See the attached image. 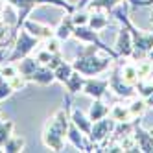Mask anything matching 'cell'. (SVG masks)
I'll return each mask as SVG.
<instances>
[{
	"mask_svg": "<svg viewBox=\"0 0 153 153\" xmlns=\"http://www.w3.org/2000/svg\"><path fill=\"white\" fill-rule=\"evenodd\" d=\"M114 61L116 59L107 56L100 46L89 45V42H81L72 65H74V70L83 74L85 78H91V76H98V74L107 72L113 67Z\"/></svg>",
	"mask_w": 153,
	"mask_h": 153,
	"instance_id": "1",
	"label": "cell"
},
{
	"mask_svg": "<svg viewBox=\"0 0 153 153\" xmlns=\"http://www.w3.org/2000/svg\"><path fill=\"white\" fill-rule=\"evenodd\" d=\"M72 102V94L65 96V107L57 109L56 114L46 120L42 127V144L52 151H63L65 142L68 135V124H70V113H68V103Z\"/></svg>",
	"mask_w": 153,
	"mask_h": 153,
	"instance_id": "2",
	"label": "cell"
},
{
	"mask_svg": "<svg viewBox=\"0 0 153 153\" xmlns=\"http://www.w3.org/2000/svg\"><path fill=\"white\" fill-rule=\"evenodd\" d=\"M39 42H42V41L33 37L26 28H20L17 31V37H15V42L11 46V53L7 57V63H19L20 59L31 56V52L39 46Z\"/></svg>",
	"mask_w": 153,
	"mask_h": 153,
	"instance_id": "3",
	"label": "cell"
},
{
	"mask_svg": "<svg viewBox=\"0 0 153 153\" xmlns=\"http://www.w3.org/2000/svg\"><path fill=\"white\" fill-rule=\"evenodd\" d=\"M107 78H109V89H111L118 98H122V100H131V98L137 96L135 87L122 79V74H120V61L118 59L113 63L111 76H107Z\"/></svg>",
	"mask_w": 153,
	"mask_h": 153,
	"instance_id": "4",
	"label": "cell"
},
{
	"mask_svg": "<svg viewBox=\"0 0 153 153\" xmlns=\"http://www.w3.org/2000/svg\"><path fill=\"white\" fill-rule=\"evenodd\" d=\"M114 126H116V122H114V120L109 116V114H107L105 118H102V120H96V122H92V129H91L89 140L100 148L102 142H105L109 137L113 135Z\"/></svg>",
	"mask_w": 153,
	"mask_h": 153,
	"instance_id": "5",
	"label": "cell"
},
{
	"mask_svg": "<svg viewBox=\"0 0 153 153\" xmlns=\"http://www.w3.org/2000/svg\"><path fill=\"white\" fill-rule=\"evenodd\" d=\"M114 52L118 57L122 59H131L135 52V45H133V37H131V31L122 26L116 33V41H114Z\"/></svg>",
	"mask_w": 153,
	"mask_h": 153,
	"instance_id": "6",
	"label": "cell"
},
{
	"mask_svg": "<svg viewBox=\"0 0 153 153\" xmlns=\"http://www.w3.org/2000/svg\"><path fill=\"white\" fill-rule=\"evenodd\" d=\"M81 92L91 96L92 100H96V98H105L107 92H109V78H96V76H91V78L85 79Z\"/></svg>",
	"mask_w": 153,
	"mask_h": 153,
	"instance_id": "7",
	"label": "cell"
},
{
	"mask_svg": "<svg viewBox=\"0 0 153 153\" xmlns=\"http://www.w3.org/2000/svg\"><path fill=\"white\" fill-rule=\"evenodd\" d=\"M22 28H26L30 33L33 35V37H37L39 41H46V39L53 37V28H50L46 24H41L39 20H33V19H30V17L24 20Z\"/></svg>",
	"mask_w": 153,
	"mask_h": 153,
	"instance_id": "8",
	"label": "cell"
},
{
	"mask_svg": "<svg viewBox=\"0 0 153 153\" xmlns=\"http://www.w3.org/2000/svg\"><path fill=\"white\" fill-rule=\"evenodd\" d=\"M68 113H70V120L83 131L87 137H89L91 135V129H92V120L89 118V114H85L79 107H74L72 102L68 103Z\"/></svg>",
	"mask_w": 153,
	"mask_h": 153,
	"instance_id": "9",
	"label": "cell"
},
{
	"mask_svg": "<svg viewBox=\"0 0 153 153\" xmlns=\"http://www.w3.org/2000/svg\"><path fill=\"white\" fill-rule=\"evenodd\" d=\"M133 137L138 144V149L144 153H153V137L149 133V129H144L140 126V120L137 122L135 129H133Z\"/></svg>",
	"mask_w": 153,
	"mask_h": 153,
	"instance_id": "10",
	"label": "cell"
},
{
	"mask_svg": "<svg viewBox=\"0 0 153 153\" xmlns=\"http://www.w3.org/2000/svg\"><path fill=\"white\" fill-rule=\"evenodd\" d=\"M30 83H35V85H41V87H48L56 81V74L53 70L48 67V65H39L35 68V72L30 76Z\"/></svg>",
	"mask_w": 153,
	"mask_h": 153,
	"instance_id": "11",
	"label": "cell"
},
{
	"mask_svg": "<svg viewBox=\"0 0 153 153\" xmlns=\"http://www.w3.org/2000/svg\"><path fill=\"white\" fill-rule=\"evenodd\" d=\"M74 28H76V24H74V19H72V13H65L63 15V19L59 20V24L53 28V35H56L59 41H68L70 37H72V33H74Z\"/></svg>",
	"mask_w": 153,
	"mask_h": 153,
	"instance_id": "12",
	"label": "cell"
},
{
	"mask_svg": "<svg viewBox=\"0 0 153 153\" xmlns=\"http://www.w3.org/2000/svg\"><path fill=\"white\" fill-rule=\"evenodd\" d=\"M120 61V74H122V79L129 85H137L138 83V72H137V63H124L122 57H118Z\"/></svg>",
	"mask_w": 153,
	"mask_h": 153,
	"instance_id": "13",
	"label": "cell"
},
{
	"mask_svg": "<svg viewBox=\"0 0 153 153\" xmlns=\"http://www.w3.org/2000/svg\"><path fill=\"white\" fill-rule=\"evenodd\" d=\"M89 26L92 30H96L100 33L102 30H105L109 26V13L103 11V9H94L91 11V17H89Z\"/></svg>",
	"mask_w": 153,
	"mask_h": 153,
	"instance_id": "14",
	"label": "cell"
},
{
	"mask_svg": "<svg viewBox=\"0 0 153 153\" xmlns=\"http://www.w3.org/2000/svg\"><path fill=\"white\" fill-rule=\"evenodd\" d=\"M109 107L107 103H105V100L103 98H96V100L92 102V105L89 107V118L92 120V122H96V120H102V118H105L107 114H109Z\"/></svg>",
	"mask_w": 153,
	"mask_h": 153,
	"instance_id": "15",
	"label": "cell"
},
{
	"mask_svg": "<svg viewBox=\"0 0 153 153\" xmlns=\"http://www.w3.org/2000/svg\"><path fill=\"white\" fill-rule=\"evenodd\" d=\"M85 76L83 74H79L78 70H74L72 74H70V78L67 79V81H65L63 85L65 87H67V91H68V94H78V92H81L83 91V85H85Z\"/></svg>",
	"mask_w": 153,
	"mask_h": 153,
	"instance_id": "16",
	"label": "cell"
},
{
	"mask_svg": "<svg viewBox=\"0 0 153 153\" xmlns=\"http://www.w3.org/2000/svg\"><path fill=\"white\" fill-rule=\"evenodd\" d=\"M39 59L37 57H31V56H28V57H24V59H20L19 63H17V68H19V72L24 76L26 79H30V76L35 72V68L39 67Z\"/></svg>",
	"mask_w": 153,
	"mask_h": 153,
	"instance_id": "17",
	"label": "cell"
},
{
	"mask_svg": "<svg viewBox=\"0 0 153 153\" xmlns=\"http://www.w3.org/2000/svg\"><path fill=\"white\" fill-rule=\"evenodd\" d=\"M109 116H111L114 122H127V120H133L129 107L124 105V103H114L111 109H109Z\"/></svg>",
	"mask_w": 153,
	"mask_h": 153,
	"instance_id": "18",
	"label": "cell"
},
{
	"mask_svg": "<svg viewBox=\"0 0 153 153\" xmlns=\"http://www.w3.org/2000/svg\"><path fill=\"white\" fill-rule=\"evenodd\" d=\"M72 72H74V65L68 63V61H65V59L57 65L56 68H53V74H56V81H59L61 85L70 78V74H72Z\"/></svg>",
	"mask_w": 153,
	"mask_h": 153,
	"instance_id": "19",
	"label": "cell"
},
{
	"mask_svg": "<svg viewBox=\"0 0 153 153\" xmlns=\"http://www.w3.org/2000/svg\"><path fill=\"white\" fill-rule=\"evenodd\" d=\"M137 63V72H138V79H148V78H153V63L148 59V57H142Z\"/></svg>",
	"mask_w": 153,
	"mask_h": 153,
	"instance_id": "20",
	"label": "cell"
},
{
	"mask_svg": "<svg viewBox=\"0 0 153 153\" xmlns=\"http://www.w3.org/2000/svg\"><path fill=\"white\" fill-rule=\"evenodd\" d=\"M13 127H15V122H11V120H0V149L4 151V146L6 142L11 138L13 135Z\"/></svg>",
	"mask_w": 153,
	"mask_h": 153,
	"instance_id": "21",
	"label": "cell"
},
{
	"mask_svg": "<svg viewBox=\"0 0 153 153\" xmlns=\"http://www.w3.org/2000/svg\"><path fill=\"white\" fill-rule=\"evenodd\" d=\"M127 107H129L131 116H133V118H140L142 114H144V111L148 109V105H146V100H144V98H140L138 94H137L135 98H131V103H129Z\"/></svg>",
	"mask_w": 153,
	"mask_h": 153,
	"instance_id": "22",
	"label": "cell"
},
{
	"mask_svg": "<svg viewBox=\"0 0 153 153\" xmlns=\"http://www.w3.org/2000/svg\"><path fill=\"white\" fill-rule=\"evenodd\" d=\"M120 2H122V0H91V2L87 4V9H89V11H94V9H103V11L109 13Z\"/></svg>",
	"mask_w": 153,
	"mask_h": 153,
	"instance_id": "23",
	"label": "cell"
},
{
	"mask_svg": "<svg viewBox=\"0 0 153 153\" xmlns=\"http://www.w3.org/2000/svg\"><path fill=\"white\" fill-rule=\"evenodd\" d=\"M24 146H26V140L22 137H13L9 138L6 142V146H4V151L6 153H15V151H24Z\"/></svg>",
	"mask_w": 153,
	"mask_h": 153,
	"instance_id": "24",
	"label": "cell"
},
{
	"mask_svg": "<svg viewBox=\"0 0 153 153\" xmlns=\"http://www.w3.org/2000/svg\"><path fill=\"white\" fill-rule=\"evenodd\" d=\"M6 81H7L9 85H11V89H13L15 92H17V91H22L24 87H26V85L30 83V81H28V79H26L24 76L20 74V72H19V74H15L13 78H9V79H6Z\"/></svg>",
	"mask_w": 153,
	"mask_h": 153,
	"instance_id": "25",
	"label": "cell"
},
{
	"mask_svg": "<svg viewBox=\"0 0 153 153\" xmlns=\"http://www.w3.org/2000/svg\"><path fill=\"white\" fill-rule=\"evenodd\" d=\"M42 42H45V48L48 52H52V53H63V48H61L63 41H59L56 35L50 37V39H46V41H42Z\"/></svg>",
	"mask_w": 153,
	"mask_h": 153,
	"instance_id": "26",
	"label": "cell"
},
{
	"mask_svg": "<svg viewBox=\"0 0 153 153\" xmlns=\"http://www.w3.org/2000/svg\"><path fill=\"white\" fill-rule=\"evenodd\" d=\"M0 70H2L4 79H9V78H13L15 74H19L17 63H4V65H0Z\"/></svg>",
	"mask_w": 153,
	"mask_h": 153,
	"instance_id": "27",
	"label": "cell"
},
{
	"mask_svg": "<svg viewBox=\"0 0 153 153\" xmlns=\"http://www.w3.org/2000/svg\"><path fill=\"white\" fill-rule=\"evenodd\" d=\"M53 56H56V53L48 52L46 48H41V50H37V52H35V57L39 59V63H41V65H48V63L53 59Z\"/></svg>",
	"mask_w": 153,
	"mask_h": 153,
	"instance_id": "28",
	"label": "cell"
},
{
	"mask_svg": "<svg viewBox=\"0 0 153 153\" xmlns=\"http://www.w3.org/2000/svg\"><path fill=\"white\" fill-rule=\"evenodd\" d=\"M13 92H15V91L11 89V85H9L7 81H2V83H0V102H4L6 98H9Z\"/></svg>",
	"mask_w": 153,
	"mask_h": 153,
	"instance_id": "29",
	"label": "cell"
},
{
	"mask_svg": "<svg viewBox=\"0 0 153 153\" xmlns=\"http://www.w3.org/2000/svg\"><path fill=\"white\" fill-rule=\"evenodd\" d=\"M144 100H146V105H148V107H153V92H151L148 98H144Z\"/></svg>",
	"mask_w": 153,
	"mask_h": 153,
	"instance_id": "30",
	"label": "cell"
},
{
	"mask_svg": "<svg viewBox=\"0 0 153 153\" xmlns=\"http://www.w3.org/2000/svg\"><path fill=\"white\" fill-rule=\"evenodd\" d=\"M148 59H149V61H151V63H153V48H151V50H149V52H148Z\"/></svg>",
	"mask_w": 153,
	"mask_h": 153,
	"instance_id": "31",
	"label": "cell"
},
{
	"mask_svg": "<svg viewBox=\"0 0 153 153\" xmlns=\"http://www.w3.org/2000/svg\"><path fill=\"white\" fill-rule=\"evenodd\" d=\"M2 81H6V79H4V76H2V70H0V83H2Z\"/></svg>",
	"mask_w": 153,
	"mask_h": 153,
	"instance_id": "32",
	"label": "cell"
},
{
	"mask_svg": "<svg viewBox=\"0 0 153 153\" xmlns=\"http://www.w3.org/2000/svg\"><path fill=\"white\" fill-rule=\"evenodd\" d=\"M6 2H4V0H0V9H2V6H4Z\"/></svg>",
	"mask_w": 153,
	"mask_h": 153,
	"instance_id": "33",
	"label": "cell"
},
{
	"mask_svg": "<svg viewBox=\"0 0 153 153\" xmlns=\"http://www.w3.org/2000/svg\"><path fill=\"white\" fill-rule=\"evenodd\" d=\"M149 133H151V137H153V127H149Z\"/></svg>",
	"mask_w": 153,
	"mask_h": 153,
	"instance_id": "34",
	"label": "cell"
},
{
	"mask_svg": "<svg viewBox=\"0 0 153 153\" xmlns=\"http://www.w3.org/2000/svg\"><path fill=\"white\" fill-rule=\"evenodd\" d=\"M149 20H151V22H153V11H151V17H149Z\"/></svg>",
	"mask_w": 153,
	"mask_h": 153,
	"instance_id": "35",
	"label": "cell"
},
{
	"mask_svg": "<svg viewBox=\"0 0 153 153\" xmlns=\"http://www.w3.org/2000/svg\"><path fill=\"white\" fill-rule=\"evenodd\" d=\"M0 120H2V111H0Z\"/></svg>",
	"mask_w": 153,
	"mask_h": 153,
	"instance_id": "36",
	"label": "cell"
}]
</instances>
